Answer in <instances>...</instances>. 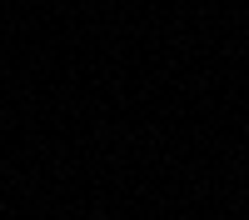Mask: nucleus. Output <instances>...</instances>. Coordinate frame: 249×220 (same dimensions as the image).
Segmentation results:
<instances>
[]
</instances>
